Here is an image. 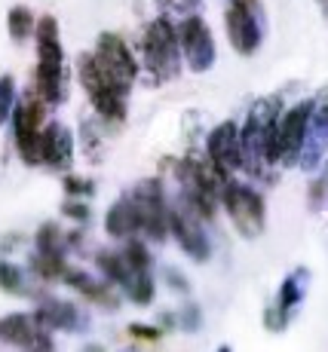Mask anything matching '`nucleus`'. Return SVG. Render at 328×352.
I'll return each instance as SVG.
<instances>
[{"instance_id": "1", "label": "nucleus", "mask_w": 328, "mask_h": 352, "mask_svg": "<svg viewBox=\"0 0 328 352\" xmlns=\"http://www.w3.org/2000/svg\"><path fill=\"white\" fill-rule=\"evenodd\" d=\"M37 37V83L34 92L46 104H59L65 98V52H61L59 22L52 16H43L34 28Z\"/></svg>"}, {"instance_id": "2", "label": "nucleus", "mask_w": 328, "mask_h": 352, "mask_svg": "<svg viewBox=\"0 0 328 352\" xmlns=\"http://www.w3.org/2000/svg\"><path fill=\"white\" fill-rule=\"evenodd\" d=\"M77 77H80V83H83L86 96H90L92 107L101 117L114 120V123L126 120V92L129 89H123L117 80L107 77V74L101 71V65L95 62V56H80Z\"/></svg>"}, {"instance_id": "3", "label": "nucleus", "mask_w": 328, "mask_h": 352, "mask_svg": "<svg viewBox=\"0 0 328 352\" xmlns=\"http://www.w3.org/2000/svg\"><path fill=\"white\" fill-rule=\"evenodd\" d=\"M145 65L156 80H172L178 74V31L169 19H154L141 40Z\"/></svg>"}, {"instance_id": "4", "label": "nucleus", "mask_w": 328, "mask_h": 352, "mask_svg": "<svg viewBox=\"0 0 328 352\" xmlns=\"http://www.w3.org/2000/svg\"><path fill=\"white\" fill-rule=\"evenodd\" d=\"M221 202L227 208L230 221L236 224V230L245 236V239H255V236L264 233V221H267V212H264V196L245 184H236V181H227L221 190Z\"/></svg>"}, {"instance_id": "5", "label": "nucleus", "mask_w": 328, "mask_h": 352, "mask_svg": "<svg viewBox=\"0 0 328 352\" xmlns=\"http://www.w3.org/2000/svg\"><path fill=\"white\" fill-rule=\"evenodd\" d=\"M46 101L31 92L25 96V101H19L12 107V129H16V147L22 153V160L28 166H37V138H40V129L46 123Z\"/></svg>"}, {"instance_id": "6", "label": "nucleus", "mask_w": 328, "mask_h": 352, "mask_svg": "<svg viewBox=\"0 0 328 352\" xmlns=\"http://www.w3.org/2000/svg\"><path fill=\"white\" fill-rule=\"evenodd\" d=\"M227 40L239 56H252L261 46V16L255 10V0H230L227 16Z\"/></svg>"}, {"instance_id": "7", "label": "nucleus", "mask_w": 328, "mask_h": 352, "mask_svg": "<svg viewBox=\"0 0 328 352\" xmlns=\"http://www.w3.org/2000/svg\"><path fill=\"white\" fill-rule=\"evenodd\" d=\"M169 230H172L175 242H178L181 252L187 257H194L196 263L209 261L212 245H209V236L203 233L194 206H187L184 199L178 202V206H169Z\"/></svg>"}, {"instance_id": "8", "label": "nucleus", "mask_w": 328, "mask_h": 352, "mask_svg": "<svg viewBox=\"0 0 328 352\" xmlns=\"http://www.w3.org/2000/svg\"><path fill=\"white\" fill-rule=\"evenodd\" d=\"M132 202L139 208L141 233H147L154 242H163L169 233V202L163 196L160 181H141L132 193Z\"/></svg>"}, {"instance_id": "9", "label": "nucleus", "mask_w": 328, "mask_h": 352, "mask_svg": "<svg viewBox=\"0 0 328 352\" xmlns=\"http://www.w3.org/2000/svg\"><path fill=\"white\" fill-rule=\"evenodd\" d=\"M99 270L114 282V285H120L123 291H126V297L132 303H141V307H145V303L154 300V282H150L147 270L129 267V263L123 261V254L101 252L99 254Z\"/></svg>"}, {"instance_id": "10", "label": "nucleus", "mask_w": 328, "mask_h": 352, "mask_svg": "<svg viewBox=\"0 0 328 352\" xmlns=\"http://www.w3.org/2000/svg\"><path fill=\"white\" fill-rule=\"evenodd\" d=\"M178 50L190 71L203 74L215 65V40H212L209 25L200 16H187L178 28Z\"/></svg>"}, {"instance_id": "11", "label": "nucleus", "mask_w": 328, "mask_h": 352, "mask_svg": "<svg viewBox=\"0 0 328 352\" xmlns=\"http://www.w3.org/2000/svg\"><path fill=\"white\" fill-rule=\"evenodd\" d=\"M92 56H95V62L101 65V71L117 80L123 89H129L132 80L139 77V62H135V56L129 52L126 40L117 37V34H101Z\"/></svg>"}, {"instance_id": "12", "label": "nucleus", "mask_w": 328, "mask_h": 352, "mask_svg": "<svg viewBox=\"0 0 328 352\" xmlns=\"http://www.w3.org/2000/svg\"><path fill=\"white\" fill-rule=\"evenodd\" d=\"M313 101H300L298 107H291L289 113L276 120V153L279 162H289L295 160L300 151H304V141H307V126H310L313 117Z\"/></svg>"}, {"instance_id": "13", "label": "nucleus", "mask_w": 328, "mask_h": 352, "mask_svg": "<svg viewBox=\"0 0 328 352\" xmlns=\"http://www.w3.org/2000/svg\"><path fill=\"white\" fill-rule=\"evenodd\" d=\"M206 153L221 172H236L243 168V144H239V126L236 123H221L212 129L206 141Z\"/></svg>"}, {"instance_id": "14", "label": "nucleus", "mask_w": 328, "mask_h": 352, "mask_svg": "<svg viewBox=\"0 0 328 352\" xmlns=\"http://www.w3.org/2000/svg\"><path fill=\"white\" fill-rule=\"evenodd\" d=\"M0 340L10 343V346L50 352L46 331L34 322V316H25V313H12V316H3V319H0Z\"/></svg>"}, {"instance_id": "15", "label": "nucleus", "mask_w": 328, "mask_h": 352, "mask_svg": "<svg viewBox=\"0 0 328 352\" xmlns=\"http://www.w3.org/2000/svg\"><path fill=\"white\" fill-rule=\"evenodd\" d=\"M74 157V138L61 123H43L40 129V138H37V166L50 168H65Z\"/></svg>"}, {"instance_id": "16", "label": "nucleus", "mask_w": 328, "mask_h": 352, "mask_svg": "<svg viewBox=\"0 0 328 352\" xmlns=\"http://www.w3.org/2000/svg\"><path fill=\"white\" fill-rule=\"evenodd\" d=\"M304 282H307V270H298V273H291L289 279L283 282V288H279V297L267 307V316H264V324H267L270 331H283L285 324L291 319V309L300 303V297H304Z\"/></svg>"}, {"instance_id": "17", "label": "nucleus", "mask_w": 328, "mask_h": 352, "mask_svg": "<svg viewBox=\"0 0 328 352\" xmlns=\"http://www.w3.org/2000/svg\"><path fill=\"white\" fill-rule=\"evenodd\" d=\"M34 322L43 331H74V328H86V319L80 316V309L74 303L65 300H46L43 307L34 313Z\"/></svg>"}, {"instance_id": "18", "label": "nucleus", "mask_w": 328, "mask_h": 352, "mask_svg": "<svg viewBox=\"0 0 328 352\" xmlns=\"http://www.w3.org/2000/svg\"><path fill=\"white\" fill-rule=\"evenodd\" d=\"M105 230L111 236H117V239L141 233V218H139V208H135L132 196H123V199H117L111 208H107Z\"/></svg>"}, {"instance_id": "19", "label": "nucleus", "mask_w": 328, "mask_h": 352, "mask_svg": "<svg viewBox=\"0 0 328 352\" xmlns=\"http://www.w3.org/2000/svg\"><path fill=\"white\" fill-rule=\"evenodd\" d=\"M65 282H68V285H71L74 291H80L86 300L99 303V307H105V309H114V307H117V297L107 291V285L95 282L92 276L80 273V270H65Z\"/></svg>"}, {"instance_id": "20", "label": "nucleus", "mask_w": 328, "mask_h": 352, "mask_svg": "<svg viewBox=\"0 0 328 352\" xmlns=\"http://www.w3.org/2000/svg\"><path fill=\"white\" fill-rule=\"evenodd\" d=\"M6 25H10V37L19 40V43H22V40H28L31 34H34V28H37V22H34V16H31L28 6H12Z\"/></svg>"}, {"instance_id": "21", "label": "nucleus", "mask_w": 328, "mask_h": 352, "mask_svg": "<svg viewBox=\"0 0 328 352\" xmlns=\"http://www.w3.org/2000/svg\"><path fill=\"white\" fill-rule=\"evenodd\" d=\"M71 239H61V230L56 224H43L37 230V252L40 254H65V245Z\"/></svg>"}, {"instance_id": "22", "label": "nucleus", "mask_w": 328, "mask_h": 352, "mask_svg": "<svg viewBox=\"0 0 328 352\" xmlns=\"http://www.w3.org/2000/svg\"><path fill=\"white\" fill-rule=\"evenodd\" d=\"M34 270H37L43 279H59V276H65V254H40L34 257Z\"/></svg>"}, {"instance_id": "23", "label": "nucleus", "mask_w": 328, "mask_h": 352, "mask_svg": "<svg viewBox=\"0 0 328 352\" xmlns=\"http://www.w3.org/2000/svg\"><path fill=\"white\" fill-rule=\"evenodd\" d=\"M0 288L10 291V294H25V276L16 263H10V261L0 263Z\"/></svg>"}, {"instance_id": "24", "label": "nucleus", "mask_w": 328, "mask_h": 352, "mask_svg": "<svg viewBox=\"0 0 328 352\" xmlns=\"http://www.w3.org/2000/svg\"><path fill=\"white\" fill-rule=\"evenodd\" d=\"M12 107H16V80L0 77V123L12 117Z\"/></svg>"}, {"instance_id": "25", "label": "nucleus", "mask_w": 328, "mask_h": 352, "mask_svg": "<svg viewBox=\"0 0 328 352\" xmlns=\"http://www.w3.org/2000/svg\"><path fill=\"white\" fill-rule=\"evenodd\" d=\"M123 261L135 270H147L150 267V252L141 245V242H129V245L123 248Z\"/></svg>"}, {"instance_id": "26", "label": "nucleus", "mask_w": 328, "mask_h": 352, "mask_svg": "<svg viewBox=\"0 0 328 352\" xmlns=\"http://www.w3.org/2000/svg\"><path fill=\"white\" fill-rule=\"evenodd\" d=\"M129 334H132L135 340L156 343V340L163 337V331H160V328H154V324H139V322H132V324H129Z\"/></svg>"}, {"instance_id": "27", "label": "nucleus", "mask_w": 328, "mask_h": 352, "mask_svg": "<svg viewBox=\"0 0 328 352\" xmlns=\"http://www.w3.org/2000/svg\"><path fill=\"white\" fill-rule=\"evenodd\" d=\"M65 190L71 196H90L92 193V181L90 178H74V175H68L65 178Z\"/></svg>"}, {"instance_id": "28", "label": "nucleus", "mask_w": 328, "mask_h": 352, "mask_svg": "<svg viewBox=\"0 0 328 352\" xmlns=\"http://www.w3.org/2000/svg\"><path fill=\"white\" fill-rule=\"evenodd\" d=\"M166 279L172 282V285L178 288V291H187V279H184V276L178 273V270H166Z\"/></svg>"}, {"instance_id": "29", "label": "nucleus", "mask_w": 328, "mask_h": 352, "mask_svg": "<svg viewBox=\"0 0 328 352\" xmlns=\"http://www.w3.org/2000/svg\"><path fill=\"white\" fill-rule=\"evenodd\" d=\"M184 328H196V324H200V313H196V307H187L184 309Z\"/></svg>"}, {"instance_id": "30", "label": "nucleus", "mask_w": 328, "mask_h": 352, "mask_svg": "<svg viewBox=\"0 0 328 352\" xmlns=\"http://www.w3.org/2000/svg\"><path fill=\"white\" fill-rule=\"evenodd\" d=\"M65 214H71V218H86V206H80V202H68L65 206Z\"/></svg>"}, {"instance_id": "31", "label": "nucleus", "mask_w": 328, "mask_h": 352, "mask_svg": "<svg viewBox=\"0 0 328 352\" xmlns=\"http://www.w3.org/2000/svg\"><path fill=\"white\" fill-rule=\"evenodd\" d=\"M83 352H101V346H86Z\"/></svg>"}, {"instance_id": "32", "label": "nucleus", "mask_w": 328, "mask_h": 352, "mask_svg": "<svg viewBox=\"0 0 328 352\" xmlns=\"http://www.w3.org/2000/svg\"><path fill=\"white\" fill-rule=\"evenodd\" d=\"M218 352H230V346H224V349H218Z\"/></svg>"}]
</instances>
